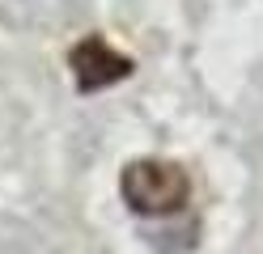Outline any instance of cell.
Listing matches in <instances>:
<instances>
[{"mask_svg": "<svg viewBox=\"0 0 263 254\" xmlns=\"http://www.w3.org/2000/svg\"><path fill=\"white\" fill-rule=\"evenodd\" d=\"M119 195L136 216H174L191 199V178L183 165L161 157H136L119 174Z\"/></svg>", "mask_w": 263, "mask_h": 254, "instance_id": "6da1fadb", "label": "cell"}, {"mask_svg": "<svg viewBox=\"0 0 263 254\" xmlns=\"http://www.w3.org/2000/svg\"><path fill=\"white\" fill-rule=\"evenodd\" d=\"M68 64H72V81L81 93H93V89H106V85H119L132 76V64L123 51H115L102 34H85L72 51H68Z\"/></svg>", "mask_w": 263, "mask_h": 254, "instance_id": "7a4b0ae2", "label": "cell"}]
</instances>
